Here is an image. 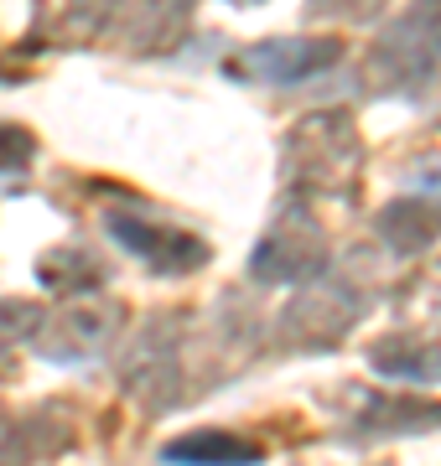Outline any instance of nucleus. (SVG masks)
<instances>
[{
	"mask_svg": "<svg viewBox=\"0 0 441 466\" xmlns=\"http://www.w3.org/2000/svg\"><path fill=\"white\" fill-rule=\"evenodd\" d=\"M177 379H182V368H177V342L171 332H146L136 337V348L125 352V389L140 394L146 404H171L177 400Z\"/></svg>",
	"mask_w": 441,
	"mask_h": 466,
	"instance_id": "0eeeda50",
	"label": "nucleus"
},
{
	"mask_svg": "<svg viewBox=\"0 0 441 466\" xmlns=\"http://www.w3.org/2000/svg\"><path fill=\"white\" fill-rule=\"evenodd\" d=\"M36 321H42V311L32 300H0V342H32Z\"/></svg>",
	"mask_w": 441,
	"mask_h": 466,
	"instance_id": "f8f14e48",
	"label": "nucleus"
},
{
	"mask_svg": "<svg viewBox=\"0 0 441 466\" xmlns=\"http://www.w3.org/2000/svg\"><path fill=\"white\" fill-rule=\"evenodd\" d=\"M171 466H255L260 451L239 435H223V431H198V435H182L161 451Z\"/></svg>",
	"mask_w": 441,
	"mask_h": 466,
	"instance_id": "9b49d317",
	"label": "nucleus"
},
{
	"mask_svg": "<svg viewBox=\"0 0 441 466\" xmlns=\"http://www.w3.org/2000/svg\"><path fill=\"white\" fill-rule=\"evenodd\" d=\"M250 269H255V280H271V285H317L327 269L323 233L306 228L302 218H291L286 228H275L255 249Z\"/></svg>",
	"mask_w": 441,
	"mask_h": 466,
	"instance_id": "39448f33",
	"label": "nucleus"
},
{
	"mask_svg": "<svg viewBox=\"0 0 441 466\" xmlns=\"http://www.w3.org/2000/svg\"><path fill=\"white\" fill-rule=\"evenodd\" d=\"M358 167V135L343 115H312L291 135V182L296 187H343Z\"/></svg>",
	"mask_w": 441,
	"mask_h": 466,
	"instance_id": "f03ea898",
	"label": "nucleus"
},
{
	"mask_svg": "<svg viewBox=\"0 0 441 466\" xmlns=\"http://www.w3.org/2000/svg\"><path fill=\"white\" fill-rule=\"evenodd\" d=\"M104 228H109V238H115L125 254L146 259V265L161 269V275H187V269H198L208 259L203 238L177 233V228H161V223H151V218H140V213H109L104 218Z\"/></svg>",
	"mask_w": 441,
	"mask_h": 466,
	"instance_id": "20e7f679",
	"label": "nucleus"
},
{
	"mask_svg": "<svg viewBox=\"0 0 441 466\" xmlns=\"http://www.w3.org/2000/svg\"><path fill=\"white\" fill-rule=\"evenodd\" d=\"M369 358L385 379H410V383L441 379V348L426 342V337H385V342H374Z\"/></svg>",
	"mask_w": 441,
	"mask_h": 466,
	"instance_id": "9d476101",
	"label": "nucleus"
},
{
	"mask_svg": "<svg viewBox=\"0 0 441 466\" xmlns=\"http://www.w3.org/2000/svg\"><path fill=\"white\" fill-rule=\"evenodd\" d=\"M374 67H379L395 88L431 84V73L441 67V0H415L405 16L379 36Z\"/></svg>",
	"mask_w": 441,
	"mask_h": 466,
	"instance_id": "f257e3e1",
	"label": "nucleus"
},
{
	"mask_svg": "<svg viewBox=\"0 0 441 466\" xmlns=\"http://www.w3.org/2000/svg\"><path fill=\"white\" fill-rule=\"evenodd\" d=\"M32 156H36V140L21 125H0V177L5 171H21V167H32Z\"/></svg>",
	"mask_w": 441,
	"mask_h": 466,
	"instance_id": "ddd939ff",
	"label": "nucleus"
},
{
	"mask_svg": "<svg viewBox=\"0 0 441 466\" xmlns=\"http://www.w3.org/2000/svg\"><path fill=\"white\" fill-rule=\"evenodd\" d=\"M379 238L390 244L395 254H421L436 244V233H441V202L431 198H400L390 202L385 213H379Z\"/></svg>",
	"mask_w": 441,
	"mask_h": 466,
	"instance_id": "1a4fd4ad",
	"label": "nucleus"
},
{
	"mask_svg": "<svg viewBox=\"0 0 441 466\" xmlns=\"http://www.w3.org/2000/svg\"><path fill=\"white\" fill-rule=\"evenodd\" d=\"M343 57L338 36H271V42H255L244 47L229 63L234 78L244 84H302V78H317Z\"/></svg>",
	"mask_w": 441,
	"mask_h": 466,
	"instance_id": "7ed1b4c3",
	"label": "nucleus"
},
{
	"mask_svg": "<svg viewBox=\"0 0 441 466\" xmlns=\"http://www.w3.org/2000/svg\"><path fill=\"white\" fill-rule=\"evenodd\" d=\"M317 11H338V16H364L374 0H312Z\"/></svg>",
	"mask_w": 441,
	"mask_h": 466,
	"instance_id": "4468645a",
	"label": "nucleus"
},
{
	"mask_svg": "<svg viewBox=\"0 0 441 466\" xmlns=\"http://www.w3.org/2000/svg\"><path fill=\"white\" fill-rule=\"evenodd\" d=\"M354 317H358V296H354V290L317 280V290H306V296L291 306L286 327H291V332H306L312 348H333V342L354 327Z\"/></svg>",
	"mask_w": 441,
	"mask_h": 466,
	"instance_id": "6e6552de",
	"label": "nucleus"
},
{
	"mask_svg": "<svg viewBox=\"0 0 441 466\" xmlns=\"http://www.w3.org/2000/svg\"><path fill=\"white\" fill-rule=\"evenodd\" d=\"M115 321H119L115 306H104V300H78L63 317H52V327L36 332L32 348L42 352V358H52V363H84V358L104 352V342L115 337Z\"/></svg>",
	"mask_w": 441,
	"mask_h": 466,
	"instance_id": "423d86ee",
	"label": "nucleus"
},
{
	"mask_svg": "<svg viewBox=\"0 0 441 466\" xmlns=\"http://www.w3.org/2000/svg\"><path fill=\"white\" fill-rule=\"evenodd\" d=\"M244 5H255V0H244Z\"/></svg>",
	"mask_w": 441,
	"mask_h": 466,
	"instance_id": "2eb2a0df",
	"label": "nucleus"
}]
</instances>
